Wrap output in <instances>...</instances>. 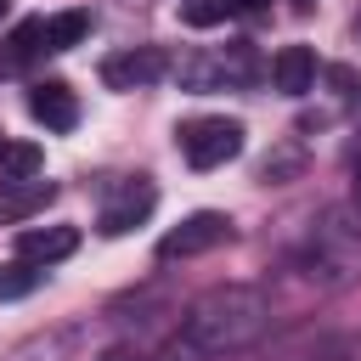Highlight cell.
<instances>
[{
	"mask_svg": "<svg viewBox=\"0 0 361 361\" xmlns=\"http://www.w3.org/2000/svg\"><path fill=\"white\" fill-rule=\"evenodd\" d=\"M265 316H271V305H265L259 288H214V293H203V299L192 305V316H186V344H197V350H209V355L243 350V344H254V338L265 333Z\"/></svg>",
	"mask_w": 361,
	"mask_h": 361,
	"instance_id": "6da1fadb",
	"label": "cell"
},
{
	"mask_svg": "<svg viewBox=\"0 0 361 361\" xmlns=\"http://www.w3.org/2000/svg\"><path fill=\"white\" fill-rule=\"evenodd\" d=\"M180 152L192 169H220L243 152V124L237 118H186L180 124Z\"/></svg>",
	"mask_w": 361,
	"mask_h": 361,
	"instance_id": "7a4b0ae2",
	"label": "cell"
},
{
	"mask_svg": "<svg viewBox=\"0 0 361 361\" xmlns=\"http://www.w3.org/2000/svg\"><path fill=\"white\" fill-rule=\"evenodd\" d=\"M220 243H231V220L214 214V209H197V214H186L175 231L158 237V259H192V254H209V248H220Z\"/></svg>",
	"mask_w": 361,
	"mask_h": 361,
	"instance_id": "3957f363",
	"label": "cell"
},
{
	"mask_svg": "<svg viewBox=\"0 0 361 361\" xmlns=\"http://www.w3.org/2000/svg\"><path fill=\"white\" fill-rule=\"evenodd\" d=\"M164 73H169V56L158 45H135V51H118V56L102 62V85L107 90H147Z\"/></svg>",
	"mask_w": 361,
	"mask_h": 361,
	"instance_id": "277c9868",
	"label": "cell"
},
{
	"mask_svg": "<svg viewBox=\"0 0 361 361\" xmlns=\"http://www.w3.org/2000/svg\"><path fill=\"white\" fill-rule=\"evenodd\" d=\"M152 203H158V186H152L147 175H135V180H124V186H118V197L102 209L96 231H102V237H124V231H135V226L152 214Z\"/></svg>",
	"mask_w": 361,
	"mask_h": 361,
	"instance_id": "5b68a950",
	"label": "cell"
},
{
	"mask_svg": "<svg viewBox=\"0 0 361 361\" xmlns=\"http://www.w3.org/2000/svg\"><path fill=\"white\" fill-rule=\"evenodd\" d=\"M28 113H34V124L68 135V130L79 124V96H73L62 79H39V85L28 90Z\"/></svg>",
	"mask_w": 361,
	"mask_h": 361,
	"instance_id": "8992f818",
	"label": "cell"
},
{
	"mask_svg": "<svg viewBox=\"0 0 361 361\" xmlns=\"http://www.w3.org/2000/svg\"><path fill=\"white\" fill-rule=\"evenodd\" d=\"M79 248V231L73 226H23L17 231V259H34V265H56Z\"/></svg>",
	"mask_w": 361,
	"mask_h": 361,
	"instance_id": "52a82bcc",
	"label": "cell"
},
{
	"mask_svg": "<svg viewBox=\"0 0 361 361\" xmlns=\"http://www.w3.org/2000/svg\"><path fill=\"white\" fill-rule=\"evenodd\" d=\"M271 79H276L282 96H305V90L316 85V51H310V45H282V51L271 56Z\"/></svg>",
	"mask_w": 361,
	"mask_h": 361,
	"instance_id": "ba28073f",
	"label": "cell"
},
{
	"mask_svg": "<svg viewBox=\"0 0 361 361\" xmlns=\"http://www.w3.org/2000/svg\"><path fill=\"white\" fill-rule=\"evenodd\" d=\"M56 197L51 180H23V186H0V226H17L28 214H39L45 203Z\"/></svg>",
	"mask_w": 361,
	"mask_h": 361,
	"instance_id": "9c48e42d",
	"label": "cell"
},
{
	"mask_svg": "<svg viewBox=\"0 0 361 361\" xmlns=\"http://www.w3.org/2000/svg\"><path fill=\"white\" fill-rule=\"evenodd\" d=\"M45 169V152L34 141H0V186H23Z\"/></svg>",
	"mask_w": 361,
	"mask_h": 361,
	"instance_id": "30bf717a",
	"label": "cell"
},
{
	"mask_svg": "<svg viewBox=\"0 0 361 361\" xmlns=\"http://www.w3.org/2000/svg\"><path fill=\"white\" fill-rule=\"evenodd\" d=\"M39 34H45V51H73V45L90 34V11H56V17H39Z\"/></svg>",
	"mask_w": 361,
	"mask_h": 361,
	"instance_id": "8fae6325",
	"label": "cell"
},
{
	"mask_svg": "<svg viewBox=\"0 0 361 361\" xmlns=\"http://www.w3.org/2000/svg\"><path fill=\"white\" fill-rule=\"evenodd\" d=\"M39 282H45V265H34V259H6L0 265V299H28Z\"/></svg>",
	"mask_w": 361,
	"mask_h": 361,
	"instance_id": "7c38bea8",
	"label": "cell"
},
{
	"mask_svg": "<svg viewBox=\"0 0 361 361\" xmlns=\"http://www.w3.org/2000/svg\"><path fill=\"white\" fill-rule=\"evenodd\" d=\"M231 17V0H180V23L186 28H214Z\"/></svg>",
	"mask_w": 361,
	"mask_h": 361,
	"instance_id": "4fadbf2b",
	"label": "cell"
},
{
	"mask_svg": "<svg viewBox=\"0 0 361 361\" xmlns=\"http://www.w3.org/2000/svg\"><path fill=\"white\" fill-rule=\"evenodd\" d=\"M39 51H45V34H39V17H28V23L6 39V56H11V62H28V56H39Z\"/></svg>",
	"mask_w": 361,
	"mask_h": 361,
	"instance_id": "5bb4252c",
	"label": "cell"
},
{
	"mask_svg": "<svg viewBox=\"0 0 361 361\" xmlns=\"http://www.w3.org/2000/svg\"><path fill=\"white\" fill-rule=\"evenodd\" d=\"M231 11H243V17H265L271 0H231Z\"/></svg>",
	"mask_w": 361,
	"mask_h": 361,
	"instance_id": "9a60e30c",
	"label": "cell"
},
{
	"mask_svg": "<svg viewBox=\"0 0 361 361\" xmlns=\"http://www.w3.org/2000/svg\"><path fill=\"white\" fill-rule=\"evenodd\" d=\"M102 361H135V355H130V350H107Z\"/></svg>",
	"mask_w": 361,
	"mask_h": 361,
	"instance_id": "2e32d148",
	"label": "cell"
},
{
	"mask_svg": "<svg viewBox=\"0 0 361 361\" xmlns=\"http://www.w3.org/2000/svg\"><path fill=\"white\" fill-rule=\"evenodd\" d=\"M6 6H11V0H0V17H6Z\"/></svg>",
	"mask_w": 361,
	"mask_h": 361,
	"instance_id": "e0dca14e",
	"label": "cell"
}]
</instances>
